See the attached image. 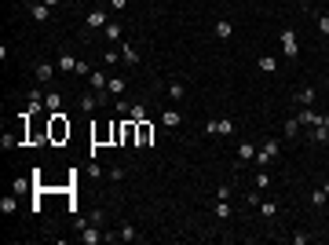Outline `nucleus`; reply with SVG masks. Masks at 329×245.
Here are the masks:
<instances>
[{
  "label": "nucleus",
  "instance_id": "f257e3e1",
  "mask_svg": "<svg viewBox=\"0 0 329 245\" xmlns=\"http://www.w3.org/2000/svg\"><path fill=\"white\" fill-rule=\"evenodd\" d=\"M62 139H70V121L62 110H55L48 117V143H62Z\"/></svg>",
  "mask_w": 329,
  "mask_h": 245
},
{
  "label": "nucleus",
  "instance_id": "f03ea898",
  "mask_svg": "<svg viewBox=\"0 0 329 245\" xmlns=\"http://www.w3.org/2000/svg\"><path fill=\"white\" fill-rule=\"evenodd\" d=\"M278 154H281V143H278V139H267V143H260V150H256V165H260V168H267V165H271Z\"/></svg>",
  "mask_w": 329,
  "mask_h": 245
},
{
  "label": "nucleus",
  "instance_id": "7ed1b4c3",
  "mask_svg": "<svg viewBox=\"0 0 329 245\" xmlns=\"http://www.w3.org/2000/svg\"><path fill=\"white\" fill-rule=\"evenodd\" d=\"M281 55H286V59H296V55H300V40H296V29H281Z\"/></svg>",
  "mask_w": 329,
  "mask_h": 245
},
{
  "label": "nucleus",
  "instance_id": "20e7f679",
  "mask_svg": "<svg viewBox=\"0 0 329 245\" xmlns=\"http://www.w3.org/2000/svg\"><path fill=\"white\" fill-rule=\"evenodd\" d=\"M205 132L209 135H234V117H212V121H205Z\"/></svg>",
  "mask_w": 329,
  "mask_h": 245
},
{
  "label": "nucleus",
  "instance_id": "39448f33",
  "mask_svg": "<svg viewBox=\"0 0 329 245\" xmlns=\"http://www.w3.org/2000/svg\"><path fill=\"white\" fill-rule=\"evenodd\" d=\"M26 11L33 15V19H37L40 26H48V22H52V8L44 4V0H26Z\"/></svg>",
  "mask_w": 329,
  "mask_h": 245
},
{
  "label": "nucleus",
  "instance_id": "423d86ee",
  "mask_svg": "<svg viewBox=\"0 0 329 245\" xmlns=\"http://www.w3.org/2000/svg\"><path fill=\"white\" fill-rule=\"evenodd\" d=\"M150 139H154V125L150 121H135V146L143 150V146H150Z\"/></svg>",
  "mask_w": 329,
  "mask_h": 245
},
{
  "label": "nucleus",
  "instance_id": "0eeeda50",
  "mask_svg": "<svg viewBox=\"0 0 329 245\" xmlns=\"http://www.w3.org/2000/svg\"><path fill=\"white\" fill-rule=\"evenodd\" d=\"M179 121H183L179 106H176V103H168L165 110H161V125H165V128H179Z\"/></svg>",
  "mask_w": 329,
  "mask_h": 245
},
{
  "label": "nucleus",
  "instance_id": "6e6552de",
  "mask_svg": "<svg viewBox=\"0 0 329 245\" xmlns=\"http://www.w3.org/2000/svg\"><path fill=\"white\" fill-rule=\"evenodd\" d=\"M117 48H121V63H128V66H139V63H143V59H139V52H135V44L121 40Z\"/></svg>",
  "mask_w": 329,
  "mask_h": 245
},
{
  "label": "nucleus",
  "instance_id": "1a4fd4ad",
  "mask_svg": "<svg viewBox=\"0 0 329 245\" xmlns=\"http://www.w3.org/2000/svg\"><path fill=\"white\" fill-rule=\"evenodd\" d=\"M84 22H88V26H91V29H103V26H106V22H110V15H106V11H103V8H91V11H88V15H84Z\"/></svg>",
  "mask_w": 329,
  "mask_h": 245
},
{
  "label": "nucleus",
  "instance_id": "9d476101",
  "mask_svg": "<svg viewBox=\"0 0 329 245\" xmlns=\"http://www.w3.org/2000/svg\"><path fill=\"white\" fill-rule=\"evenodd\" d=\"M212 33H216L219 40H230V37H234V22H230V19H216V22H212Z\"/></svg>",
  "mask_w": 329,
  "mask_h": 245
},
{
  "label": "nucleus",
  "instance_id": "9b49d317",
  "mask_svg": "<svg viewBox=\"0 0 329 245\" xmlns=\"http://www.w3.org/2000/svg\"><path fill=\"white\" fill-rule=\"evenodd\" d=\"M81 241H84V245H99V241H106V234L99 231V223H91V227H84Z\"/></svg>",
  "mask_w": 329,
  "mask_h": 245
},
{
  "label": "nucleus",
  "instance_id": "f8f14e48",
  "mask_svg": "<svg viewBox=\"0 0 329 245\" xmlns=\"http://www.w3.org/2000/svg\"><path fill=\"white\" fill-rule=\"evenodd\" d=\"M315 99H318V91L315 88H296V106H315Z\"/></svg>",
  "mask_w": 329,
  "mask_h": 245
},
{
  "label": "nucleus",
  "instance_id": "ddd939ff",
  "mask_svg": "<svg viewBox=\"0 0 329 245\" xmlns=\"http://www.w3.org/2000/svg\"><path fill=\"white\" fill-rule=\"evenodd\" d=\"M103 37H106L110 44H121V40H124V29H121L117 22H106V26H103Z\"/></svg>",
  "mask_w": 329,
  "mask_h": 245
},
{
  "label": "nucleus",
  "instance_id": "4468645a",
  "mask_svg": "<svg viewBox=\"0 0 329 245\" xmlns=\"http://www.w3.org/2000/svg\"><path fill=\"white\" fill-rule=\"evenodd\" d=\"M55 66H59V73H73V70H77V55H70V52H62Z\"/></svg>",
  "mask_w": 329,
  "mask_h": 245
},
{
  "label": "nucleus",
  "instance_id": "2eb2a0df",
  "mask_svg": "<svg viewBox=\"0 0 329 245\" xmlns=\"http://www.w3.org/2000/svg\"><path fill=\"white\" fill-rule=\"evenodd\" d=\"M55 70H59V66H52V63H37V81H40V84H52Z\"/></svg>",
  "mask_w": 329,
  "mask_h": 245
},
{
  "label": "nucleus",
  "instance_id": "dca6fc26",
  "mask_svg": "<svg viewBox=\"0 0 329 245\" xmlns=\"http://www.w3.org/2000/svg\"><path fill=\"white\" fill-rule=\"evenodd\" d=\"M88 84H91V88H96V91H106V84H110V77H106V73H103V70H91V73H88Z\"/></svg>",
  "mask_w": 329,
  "mask_h": 245
},
{
  "label": "nucleus",
  "instance_id": "f3484780",
  "mask_svg": "<svg viewBox=\"0 0 329 245\" xmlns=\"http://www.w3.org/2000/svg\"><path fill=\"white\" fill-rule=\"evenodd\" d=\"M281 135H286V139H296V135H300V117H286V125H281Z\"/></svg>",
  "mask_w": 329,
  "mask_h": 245
},
{
  "label": "nucleus",
  "instance_id": "a211bd4d",
  "mask_svg": "<svg viewBox=\"0 0 329 245\" xmlns=\"http://www.w3.org/2000/svg\"><path fill=\"white\" fill-rule=\"evenodd\" d=\"M230 212H234V209H230V202H219V198H216V205H212V216H216L219 223H223V220H230Z\"/></svg>",
  "mask_w": 329,
  "mask_h": 245
},
{
  "label": "nucleus",
  "instance_id": "6ab92c4d",
  "mask_svg": "<svg viewBox=\"0 0 329 245\" xmlns=\"http://www.w3.org/2000/svg\"><path fill=\"white\" fill-rule=\"evenodd\" d=\"M256 150H260L256 143H242V146H238V165H242V161H256Z\"/></svg>",
  "mask_w": 329,
  "mask_h": 245
},
{
  "label": "nucleus",
  "instance_id": "aec40b11",
  "mask_svg": "<svg viewBox=\"0 0 329 245\" xmlns=\"http://www.w3.org/2000/svg\"><path fill=\"white\" fill-rule=\"evenodd\" d=\"M124 117H128V121H150V117H147V106H143V103H132Z\"/></svg>",
  "mask_w": 329,
  "mask_h": 245
},
{
  "label": "nucleus",
  "instance_id": "412c9836",
  "mask_svg": "<svg viewBox=\"0 0 329 245\" xmlns=\"http://www.w3.org/2000/svg\"><path fill=\"white\" fill-rule=\"evenodd\" d=\"M271 179H274V176L267 172V168H260V172L253 176V183H256V190H267V187H271Z\"/></svg>",
  "mask_w": 329,
  "mask_h": 245
},
{
  "label": "nucleus",
  "instance_id": "4be33fe9",
  "mask_svg": "<svg viewBox=\"0 0 329 245\" xmlns=\"http://www.w3.org/2000/svg\"><path fill=\"white\" fill-rule=\"evenodd\" d=\"M256 209H260V216H263V220H274V216H278V202H260Z\"/></svg>",
  "mask_w": 329,
  "mask_h": 245
},
{
  "label": "nucleus",
  "instance_id": "5701e85b",
  "mask_svg": "<svg viewBox=\"0 0 329 245\" xmlns=\"http://www.w3.org/2000/svg\"><path fill=\"white\" fill-rule=\"evenodd\" d=\"M256 66H260L263 73H274V70H278V59H271V55H260V59H256Z\"/></svg>",
  "mask_w": 329,
  "mask_h": 245
},
{
  "label": "nucleus",
  "instance_id": "b1692460",
  "mask_svg": "<svg viewBox=\"0 0 329 245\" xmlns=\"http://www.w3.org/2000/svg\"><path fill=\"white\" fill-rule=\"evenodd\" d=\"M106 95H114V99H117V95H124V81H121V77H110V84H106Z\"/></svg>",
  "mask_w": 329,
  "mask_h": 245
},
{
  "label": "nucleus",
  "instance_id": "393cba45",
  "mask_svg": "<svg viewBox=\"0 0 329 245\" xmlns=\"http://www.w3.org/2000/svg\"><path fill=\"white\" fill-rule=\"evenodd\" d=\"M135 238H139V231H135L132 223H124L121 231H117V241H135Z\"/></svg>",
  "mask_w": 329,
  "mask_h": 245
},
{
  "label": "nucleus",
  "instance_id": "a878e982",
  "mask_svg": "<svg viewBox=\"0 0 329 245\" xmlns=\"http://www.w3.org/2000/svg\"><path fill=\"white\" fill-rule=\"evenodd\" d=\"M311 15H315V22H318V33H322V37L329 40V15H318L315 8H311Z\"/></svg>",
  "mask_w": 329,
  "mask_h": 245
},
{
  "label": "nucleus",
  "instance_id": "bb28decb",
  "mask_svg": "<svg viewBox=\"0 0 329 245\" xmlns=\"http://www.w3.org/2000/svg\"><path fill=\"white\" fill-rule=\"evenodd\" d=\"M168 103H183V84H179V81L168 84Z\"/></svg>",
  "mask_w": 329,
  "mask_h": 245
},
{
  "label": "nucleus",
  "instance_id": "cd10ccee",
  "mask_svg": "<svg viewBox=\"0 0 329 245\" xmlns=\"http://www.w3.org/2000/svg\"><path fill=\"white\" fill-rule=\"evenodd\" d=\"M15 209H19V202H15V194H11V198L4 194V202H0V212H4V216H11Z\"/></svg>",
  "mask_w": 329,
  "mask_h": 245
},
{
  "label": "nucleus",
  "instance_id": "c85d7f7f",
  "mask_svg": "<svg viewBox=\"0 0 329 245\" xmlns=\"http://www.w3.org/2000/svg\"><path fill=\"white\" fill-rule=\"evenodd\" d=\"M59 103H62V95H59V91H48V95H44V106H48L52 114L59 110Z\"/></svg>",
  "mask_w": 329,
  "mask_h": 245
},
{
  "label": "nucleus",
  "instance_id": "c756f323",
  "mask_svg": "<svg viewBox=\"0 0 329 245\" xmlns=\"http://www.w3.org/2000/svg\"><path fill=\"white\" fill-rule=\"evenodd\" d=\"M128 106H132V99H124V95H117V103H114V110L124 117V114H128Z\"/></svg>",
  "mask_w": 329,
  "mask_h": 245
},
{
  "label": "nucleus",
  "instance_id": "7c9ffc66",
  "mask_svg": "<svg viewBox=\"0 0 329 245\" xmlns=\"http://www.w3.org/2000/svg\"><path fill=\"white\" fill-rule=\"evenodd\" d=\"M325 202H329V198H325V190H322V187H318L315 194H311V205H315V209H322Z\"/></svg>",
  "mask_w": 329,
  "mask_h": 245
},
{
  "label": "nucleus",
  "instance_id": "2f4dec72",
  "mask_svg": "<svg viewBox=\"0 0 329 245\" xmlns=\"http://www.w3.org/2000/svg\"><path fill=\"white\" fill-rule=\"evenodd\" d=\"M73 73H77V77H88V73H91V66L84 63V59H77V70H73Z\"/></svg>",
  "mask_w": 329,
  "mask_h": 245
},
{
  "label": "nucleus",
  "instance_id": "473e14b6",
  "mask_svg": "<svg viewBox=\"0 0 329 245\" xmlns=\"http://www.w3.org/2000/svg\"><path fill=\"white\" fill-rule=\"evenodd\" d=\"M106 8L110 11H124V8H128V0H106Z\"/></svg>",
  "mask_w": 329,
  "mask_h": 245
},
{
  "label": "nucleus",
  "instance_id": "72a5a7b5",
  "mask_svg": "<svg viewBox=\"0 0 329 245\" xmlns=\"http://www.w3.org/2000/svg\"><path fill=\"white\" fill-rule=\"evenodd\" d=\"M216 198H219V202H230V183H223V187L216 190Z\"/></svg>",
  "mask_w": 329,
  "mask_h": 245
},
{
  "label": "nucleus",
  "instance_id": "f704fd0d",
  "mask_svg": "<svg viewBox=\"0 0 329 245\" xmlns=\"http://www.w3.org/2000/svg\"><path fill=\"white\" fill-rule=\"evenodd\" d=\"M106 176H110V179H114V183H121V179H124V168H117V165H114V168H110V172H106Z\"/></svg>",
  "mask_w": 329,
  "mask_h": 245
},
{
  "label": "nucleus",
  "instance_id": "c9c22d12",
  "mask_svg": "<svg viewBox=\"0 0 329 245\" xmlns=\"http://www.w3.org/2000/svg\"><path fill=\"white\" fill-rule=\"evenodd\" d=\"M44 4H48V8H59V4H62V0H44Z\"/></svg>",
  "mask_w": 329,
  "mask_h": 245
},
{
  "label": "nucleus",
  "instance_id": "e433bc0d",
  "mask_svg": "<svg viewBox=\"0 0 329 245\" xmlns=\"http://www.w3.org/2000/svg\"><path fill=\"white\" fill-rule=\"evenodd\" d=\"M322 190H325V198H329V179H325V187H322Z\"/></svg>",
  "mask_w": 329,
  "mask_h": 245
},
{
  "label": "nucleus",
  "instance_id": "4c0bfd02",
  "mask_svg": "<svg viewBox=\"0 0 329 245\" xmlns=\"http://www.w3.org/2000/svg\"><path fill=\"white\" fill-rule=\"evenodd\" d=\"M325 88H329V77H325Z\"/></svg>",
  "mask_w": 329,
  "mask_h": 245
},
{
  "label": "nucleus",
  "instance_id": "58836bf2",
  "mask_svg": "<svg viewBox=\"0 0 329 245\" xmlns=\"http://www.w3.org/2000/svg\"><path fill=\"white\" fill-rule=\"evenodd\" d=\"M325 77H329V70H325Z\"/></svg>",
  "mask_w": 329,
  "mask_h": 245
}]
</instances>
